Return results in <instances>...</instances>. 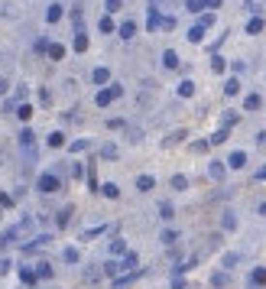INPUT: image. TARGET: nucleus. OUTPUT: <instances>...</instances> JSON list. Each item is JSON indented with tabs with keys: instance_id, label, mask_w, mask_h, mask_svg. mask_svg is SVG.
<instances>
[{
	"instance_id": "a19ab883",
	"label": "nucleus",
	"mask_w": 266,
	"mask_h": 289,
	"mask_svg": "<svg viewBox=\"0 0 266 289\" xmlns=\"http://www.w3.org/2000/svg\"><path fill=\"white\" fill-rule=\"evenodd\" d=\"M101 32H114V20H110V16L101 20Z\"/></svg>"
},
{
	"instance_id": "aec40b11",
	"label": "nucleus",
	"mask_w": 266,
	"mask_h": 289,
	"mask_svg": "<svg viewBox=\"0 0 266 289\" xmlns=\"http://www.w3.org/2000/svg\"><path fill=\"white\" fill-rule=\"evenodd\" d=\"M46 20H49V23H59V20H62V7H59V3H52V7H49V13H46Z\"/></svg>"
},
{
	"instance_id": "dca6fc26",
	"label": "nucleus",
	"mask_w": 266,
	"mask_h": 289,
	"mask_svg": "<svg viewBox=\"0 0 266 289\" xmlns=\"http://www.w3.org/2000/svg\"><path fill=\"white\" fill-rule=\"evenodd\" d=\"M260 104H263V97H260V95H247V101H244L247 111H260Z\"/></svg>"
},
{
	"instance_id": "bb28decb",
	"label": "nucleus",
	"mask_w": 266,
	"mask_h": 289,
	"mask_svg": "<svg viewBox=\"0 0 266 289\" xmlns=\"http://www.w3.org/2000/svg\"><path fill=\"white\" fill-rule=\"evenodd\" d=\"M65 263H78V247H65Z\"/></svg>"
},
{
	"instance_id": "f704fd0d",
	"label": "nucleus",
	"mask_w": 266,
	"mask_h": 289,
	"mask_svg": "<svg viewBox=\"0 0 266 289\" xmlns=\"http://www.w3.org/2000/svg\"><path fill=\"white\" fill-rule=\"evenodd\" d=\"M224 283H227V273H214V276H211V286H218V289H221Z\"/></svg>"
},
{
	"instance_id": "2f4dec72",
	"label": "nucleus",
	"mask_w": 266,
	"mask_h": 289,
	"mask_svg": "<svg viewBox=\"0 0 266 289\" xmlns=\"http://www.w3.org/2000/svg\"><path fill=\"white\" fill-rule=\"evenodd\" d=\"M172 189H188V179L185 176H172Z\"/></svg>"
},
{
	"instance_id": "72a5a7b5",
	"label": "nucleus",
	"mask_w": 266,
	"mask_h": 289,
	"mask_svg": "<svg viewBox=\"0 0 266 289\" xmlns=\"http://www.w3.org/2000/svg\"><path fill=\"white\" fill-rule=\"evenodd\" d=\"M62 143H65V137L59 133V130H55V133H49V146H62Z\"/></svg>"
},
{
	"instance_id": "c9c22d12",
	"label": "nucleus",
	"mask_w": 266,
	"mask_h": 289,
	"mask_svg": "<svg viewBox=\"0 0 266 289\" xmlns=\"http://www.w3.org/2000/svg\"><path fill=\"white\" fill-rule=\"evenodd\" d=\"M237 260H240L237 254H224V267H227V270H231V267H237Z\"/></svg>"
},
{
	"instance_id": "c03bdc74",
	"label": "nucleus",
	"mask_w": 266,
	"mask_h": 289,
	"mask_svg": "<svg viewBox=\"0 0 266 289\" xmlns=\"http://www.w3.org/2000/svg\"><path fill=\"white\" fill-rule=\"evenodd\" d=\"M159 30H175V20H172V16H162V23H159Z\"/></svg>"
},
{
	"instance_id": "20e7f679",
	"label": "nucleus",
	"mask_w": 266,
	"mask_h": 289,
	"mask_svg": "<svg viewBox=\"0 0 266 289\" xmlns=\"http://www.w3.org/2000/svg\"><path fill=\"white\" fill-rule=\"evenodd\" d=\"M120 270H140V257L133 254V250H127V254H120Z\"/></svg>"
},
{
	"instance_id": "412c9836",
	"label": "nucleus",
	"mask_w": 266,
	"mask_h": 289,
	"mask_svg": "<svg viewBox=\"0 0 266 289\" xmlns=\"http://www.w3.org/2000/svg\"><path fill=\"white\" fill-rule=\"evenodd\" d=\"M75 52H88V36H85V32L75 36Z\"/></svg>"
},
{
	"instance_id": "393cba45",
	"label": "nucleus",
	"mask_w": 266,
	"mask_h": 289,
	"mask_svg": "<svg viewBox=\"0 0 266 289\" xmlns=\"http://www.w3.org/2000/svg\"><path fill=\"white\" fill-rule=\"evenodd\" d=\"M20 143L26 146V150H30L32 143H36V133H32V130H23V133H20Z\"/></svg>"
},
{
	"instance_id": "79ce46f5",
	"label": "nucleus",
	"mask_w": 266,
	"mask_h": 289,
	"mask_svg": "<svg viewBox=\"0 0 266 289\" xmlns=\"http://www.w3.org/2000/svg\"><path fill=\"white\" fill-rule=\"evenodd\" d=\"M124 7V0H107V13H117Z\"/></svg>"
},
{
	"instance_id": "39448f33",
	"label": "nucleus",
	"mask_w": 266,
	"mask_h": 289,
	"mask_svg": "<svg viewBox=\"0 0 266 289\" xmlns=\"http://www.w3.org/2000/svg\"><path fill=\"white\" fill-rule=\"evenodd\" d=\"M227 166H231V169H244V166H247V153L244 150H234L231 156H227Z\"/></svg>"
},
{
	"instance_id": "4468645a",
	"label": "nucleus",
	"mask_w": 266,
	"mask_h": 289,
	"mask_svg": "<svg viewBox=\"0 0 266 289\" xmlns=\"http://www.w3.org/2000/svg\"><path fill=\"white\" fill-rule=\"evenodd\" d=\"M153 185H156V179H153V176H140V179H137V189H140V192H149Z\"/></svg>"
},
{
	"instance_id": "a211bd4d",
	"label": "nucleus",
	"mask_w": 266,
	"mask_h": 289,
	"mask_svg": "<svg viewBox=\"0 0 266 289\" xmlns=\"http://www.w3.org/2000/svg\"><path fill=\"white\" fill-rule=\"evenodd\" d=\"M110 254H114V257H120V254H127V244H124L120 237H114V241H110Z\"/></svg>"
},
{
	"instance_id": "c85d7f7f",
	"label": "nucleus",
	"mask_w": 266,
	"mask_h": 289,
	"mask_svg": "<svg viewBox=\"0 0 266 289\" xmlns=\"http://www.w3.org/2000/svg\"><path fill=\"white\" fill-rule=\"evenodd\" d=\"M159 214L166 218V221H172V214H175V208H172L169 202H162V205H159Z\"/></svg>"
},
{
	"instance_id": "9b49d317",
	"label": "nucleus",
	"mask_w": 266,
	"mask_h": 289,
	"mask_svg": "<svg viewBox=\"0 0 266 289\" xmlns=\"http://www.w3.org/2000/svg\"><path fill=\"white\" fill-rule=\"evenodd\" d=\"M250 283H253V286H266V270L256 267L253 273H250Z\"/></svg>"
},
{
	"instance_id": "603ef678",
	"label": "nucleus",
	"mask_w": 266,
	"mask_h": 289,
	"mask_svg": "<svg viewBox=\"0 0 266 289\" xmlns=\"http://www.w3.org/2000/svg\"><path fill=\"white\" fill-rule=\"evenodd\" d=\"M7 88H10V81H7V78H0V95H3Z\"/></svg>"
},
{
	"instance_id": "37998d69",
	"label": "nucleus",
	"mask_w": 266,
	"mask_h": 289,
	"mask_svg": "<svg viewBox=\"0 0 266 289\" xmlns=\"http://www.w3.org/2000/svg\"><path fill=\"white\" fill-rule=\"evenodd\" d=\"M224 140H227V127H221V130H218V133L211 137V143H224Z\"/></svg>"
},
{
	"instance_id": "2eb2a0df",
	"label": "nucleus",
	"mask_w": 266,
	"mask_h": 289,
	"mask_svg": "<svg viewBox=\"0 0 266 289\" xmlns=\"http://www.w3.org/2000/svg\"><path fill=\"white\" fill-rule=\"evenodd\" d=\"M204 32H208V30H204V26H198V23H195L192 30H188V39H192V43H202V39H204Z\"/></svg>"
},
{
	"instance_id": "f03ea898",
	"label": "nucleus",
	"mask_w": 266,
	"mask_h": 289,
	"mask_svg": "<svg viewBox=\"0 0 266 289\" xmlns=\"http://www.w3.org/2000/svg\"><path fill=\"white\" fill-rule=\"evenodd\" d=\"M62 189V182H59V176H52V172H46V176H39V192H59Z\"/></svg>"
},
{
	"instance_id": "4c0bfd02",
	"label": "nucleus",
	"mask_w": 266,
	"mask_h": 289,
	"mask_svg": "<svg viewBox=\"0 0 266 289\" xmlns=\"http://www.w3.org/2000/svg\"><path fill=\"white\" fill-rule=\"evenodd\" d=\"M211 68H214V72H224L227 65H224V59H221V55H214V59H211Z\"/></svg>"
},
{
	"instance_id": "a18cd8bd",
	"label": "nucleus",
	"mask_w": 266,
	"mask_h": 289,
	"mask_svg": "<svg viewBox=\"0 0 266 289\" xmlns=\"http://www.w3.org/2000/svg\"><path fill=\"white\" fill-rule=\"evenodd\" d=\"M231 124H237V114H231V111H227V114H224V127H231Z\"/></svg>"
},
{
	"instance_id": "b1692460",
	"label": "nucleus",
	"mask_w": 266,
	"mask_h": 289,
	"mask_svg": "<svg viewBox=\"0 0 266 289\" xmlns=\"http://www.w3.org/2000/svg\"><path fill=\"white\" fill-rule=\"evenodd\" d=\"M55 221H59V227H65V225H68V221H72V208L65 205L62 211H59V218H55Z\"/></svg>"
},
{
	"instance_id": "4be33fe9",
	"label": "nucleus",
	"mask_w": 266,
	"mask_h": 289,
	"mask_svg": "<svg viewBox=\"0 0 266 289\" xmlns=\"http://www.w3.org/2000/svg\"><path fill=\"white\" fill-rule=\"evenodd\" d=\"M195 95V81H182L179 85V97H192Z\"/></svg>"
},
{
	"instance_id": "6e6552de",
	"label": "nucleus",
	"mask_w": 266,
	"mask_h": 289,
	"mask_svg": "<svg viewBox=\"0 0 266 289\" xmlns=\"http://www.w3.org/2000/svg\"><path fill=\"white\" fill-rule=\"evenodd\" d=\"M91 81H94V85H107V81H110V72H107V68H94V72H91Z\"/></svg>"
},
{
	"instance_id": "0eeeda50",
	"label": "nucleus",
	"mask_w": 266,
	"mask_h": 289,
	"mask_svg": "<svg viewBox=\"0 0 266 289\" xmlns=\"http://www.w3.org/2000/svg\"><path fill=\"white\" fill-rule=\"evenodd\" d=\"M159 241H162V244H166V247H172V244H175V241H179V231H175V227H166V231H162V234H159Z\"/></svg>"
},
{
	"instance_id": "8fccbe9b",
	"label": "nucleus",
	"mask_w": 266,
	"mask_h": 289,
	"mask_svg": "<svg viewBox=\"0 0 266 289\" xmlns=\"http://www.w3.org/2000/svg\"><path fill=\"white\" fill-rule=\"evenodd\" d=\"M172 289H185V283H182V276H175V279H172Z\"/></svg>"
},
{
	"instance_id": "7c9ffc66",
	"label": "nucleus",
	"mask_w": 266,
	"mask_h": 289,
	"mask_svg": "<svg viewBox=\"0 0 266 289\" xmlns=\"http://www.w3.org/2000/svg\"><path fill=\"white\" fill-rule=\"evenodd\" d=\"M16 114H20V120H30L32 117V107L30 104H20V107H16Z\"/></svg>"
},
{
	"instance_id": "864d4df0",
	"label": "nucleus",
	"mask_w": 266,
	"mask_h": 289,
	"mask_svg": "<svg viewBox=\"0 0 266 289\" xmlns=\"http://www.w3.org/2000/svg\"><path fill=\"white\" fill-rule=\"evenodd\" d=\"M263 179H266V166H263L260 172H256V182H263Z\"/></svg>"
},
{
	"instance_id": "f3484780",
	"label": "nucleus",
	"mask_w": 266,
	"mask_h": 289,
	"mask_svg": "<svg viewBox=\"0 0 266 289\" xmlns=\"http://www.w3.org/2000/svg\"><path fill=\"white\" fill-rule=\"evenodd\" d=\"M263 26H266V23L260 20V16H253V20L247 23V32H250V36H256V32H263Z\"/></svg>"
},
{
	"instance_id": "6ab92c4d",
	"label": "nucleus",
	"mask_w": 266,
	"mask_h": 289,
	"mask_svg": "<svg viewBox=\"0 0 266 289\" xmlns=\"http://www.w3.org/2000/svg\"><path fill=\"white\" fill-rule=\"evenodd\" d=\"M237 91H240V81H237V78H227V85H224V95H227V97H234Z\"/></svg>"
},
{
	"instance_id": "58836bf2",
	"label": "nucleus",
	"mask_w": 266,
	"mask_h": 289,
	"mask_svg": "<svg viewBox=\"0 0 266 289\" xmlns=\"http://www.w3.org/2000/svg\"><path fill=\"white\" fill-rule=\"evenodd\" d=\"M104 195H107V198H117V195H120V189H117V185H110V182H107V185H104Z\"/></svg>"
},
{
	"instance_id": "f8f14e48",
	"label": "nucleus",
	"mask_w": 266,
	"mask_h": 289,
	"mask_svg": "<svg viewBox=\"0 0 266 289\" xmlns=\"http://www.w3.org/2000/svg\"><path fill=\"white\" fill-rule=\"evenodd\" d=\"M159 23H162V16L153 7H149V16H146V30H159Z\"/></svg>"
},
{
	"instance_id": "423d86ee",
	"label": "nucleus",
	"mask_w": 266,
	"mask_h": 289,
	"mask_svg": "<svg viewBox=\"0 0 266 289\" xmlns=\"http://www.w3.org/2000/svg\"><path fill=\"white\" fill-rule=\"evenodd\" d=\"M32 273H36V279H52V267H49L46 260H39V263H36V270H32Z\"/></svg>"
},
{
	"instance_id": "f257e3e1",
	"label": "nucleus",
	"mask_w": 266,
	"mask_h": 289,
	"mask_svg": "<svg viewBox=\"0 0 266 289\" xmlns=\"http://www.w3.org/2000/svg\"><path fill=\"white\" fill-rule=\"evenodd\" d=\"M120 95H124V88H120V85H110V88H104V91H97L94 104H97V107H107L114 97H120Z\"/></svg>"
},
{
	"instance_id": "49530a36",
	"label": "nucleus",
	"mask_w": 266,
	"mask_h": 289,
	"mask_svg": "<svg viewBox=\"0 0 266 289\" xmlns=\"http://www.w3.org/2000/svg\"><path fill=\"white\" fill-rule=\"evenodd\" d=\"M192 150H195V153H204V150H208V140H198V143H195Z\"/></svg>"
},
{
	"instance_id": "e433bc0d",
	"label": "nucleus",
	"mask_w": 266,
	"mask_h": 289,
	"mask_svg": "<svg viewBox=\"0 0 266 289\" xmlns=\"http://www.w3.org/2000/svg\"><path fill=\"white\" fill-rule=\"evenodd\" d=\"M198 26H204V30H211V26H214V16H211V13H204L202 20H198Z\"/></svg>"
},
{
	"instance_id": "9d476101",
	"label": "nucleus",
	"mask_w": 266,
	"mask_h": 289,
	"mask_svg": "<svg viewBox=\"0 0 266 289\" xmlns=\"http://www.w3.org/2000/svg\"><path fill=\"white\" fill-rule=\"evenodd\" d=\"M162 65H166V68H179V55L172 52V49H166V52H162Z\"/></svg>"
},
{
	"instance_id": "5fc2aeb1",
	"label": "nucleus",
	"mask_w": 266,
	"mask_h": 289,
	"mask_svg": "<svg viewBox=\"0 0 266 289\" xmlns=\"http://www.w3.org/2000/svg\"><path fill=\"white\" fill-rule=\"evenodd\" d=\"M260 214H263V218H266V202H263V205H260Z\"/></svg>"
},
{
	"instance_id": "a878e982",
	"label": "nucleus",
	"mask_w": 266,
	"mask_h": 289,
	"mask_svg": "<svg viewBox=\"0 0 266 289\" xmlns=\"http://www.w3.org/2000/svg\"><path fill=\"white\" fill-rule=\"evenodd\" d=\"M20 279L26 283V286H36V273H32V270H26V267L20 270Z\"/></svg>"
},
{
	"instance_id": "09e8293b",
	"label": "nucleus",
	"mask_w": 266,
	"mask_h": 289,
	"mask_svg": "<svg viewBox=\"0 0 266 289\" xmlns=\"http://www.w3.org/2000/svg\"><path fill=\"white\" fill-rule=\"evenodd\" d=\"M3 273H10V260H0V276Z\"/></svg>"
},
{
	"instance_id": "de8ad7c7",
	"label": "nucleus",
	"mask_w": 266,
	"mask_h": 289,
	"mask_svg": "<svg viewBox=\"0 0 266 289\" xmlns=\"http://www.w3.org/2000/svg\"><path fill=\"white\" fill-rule=\"evenodd\" d=\"M0 205H3V208H13V198H10L7 192H3V195H0Z\"/></svg>"
},
{
	"instance_id": "cd10ccee",
	"label": "nucleus",
	"mask_w": 266,
	"mask_h": 289,
	"mask_svg": "<svg viewBox=\"0 0 266 289\" xmlns=\"http://www.w3.org/2000/svg\"><path fill=\"white\" fill-rule=\"evenodd\" d=\"M104 273H107V276H120V263L107 260V263H104Z\"/></svg>"
},
{
	"instance_id": "c756f323",
	"label": "nucleus",
	"mask_w": 266,
	"mask_h": 289,
	"mask_svg": "<svg viewBox=\"0 0 266 289\" xmlns=\"http://www.w3.org/2000/svg\"><path fill=\"white\" fill-rule=\"evenodd\" d=\"M185 7H188L192 13H202L204 10V0H185Z\"/></svg>"
},
{
	"instance_id": "7ed1b4c3",
	"label": "nucleus",
	"mask_w": 266,
	"mask_h": 289,
	"mask_svg": "<svg viewBox=\"0 0 266 289\" xmlns=\"http://www.w3.org/2000/svg\"><path fill=\"white\" fill-rule=\"evenodd\" d=\"M208 176H211L214 182H221L224 176H227V166H224L221 160H211V162H208Z\"/></svg>"
},
{
	"instance_id": "5701e85b",
	"label": "nucleus",
	"mask_w": 266,
	"mask_h": 289,
	"mask_svg": "<svg viewBox=\"0 0 266 289\" xmlns=\"http://www.w3.org/2000/svg\"><path fill=\"white\" fill-rule=\"evenodd\" d=\"M101 156H104V160H117V146H114V143H104V146H101Z\"/></svg>"
},
{
	"instance_id": "1a4fd4ad",
	"label": "nucleus",
	"mask_w": 266,
	"mask_h": 289,
	"mask_svg": "<svg viewBox=\"0 0 266 289\" xmlns=\"http://www.w3.org/2000/svg\"><path fill=\"white\" fill-rule=\"evenodd\" d=\"M120 36H124V39H133V36H137V23H133V20L120 23Z\"/></svg>"
},
{
	"instance_id": "ddd939ff",
	"label": "nucleus",
	"mask_w": 266,
	"mask_h": 289,
	"mask_svg": "<svg viewBox=\"0 0 266 289\" xmlns=\"http://www.w3.org/2000/svg\"><path fill=\"white\" fill-rule=\"evenodd\" d=\"M221 225H224V231H234V227H237V214L234 211H224Z\"/></svg>"
},
{
	"instance_id": "473e14b6",
	"label": "nucleus",
	"mask_w": 266,
	"mask_h": 289,
	"mask_svg": "<svg viewBox=\"0 0 266 289\" xmlns=\"http://www.w3.org/2000/svg\"><path fill=\"white\" fill-rule=\"evenodd\" d=\"M88 146H91V143H88V140H75V143H72V153H85Z\"/></svg>"
},
{
	"instance_id": "3c124183",
	"label": "nucleus",
	"mask_w": 266,
	"mask_h": 289,
	"mask_svg": "<svg viewBox=\"0 0 266 289\" xmlns=\"http://www.w3.org/2000/svg\"><path fill=\"white\" fill-rule=\"evenodd\" d=\"M204 7H211V10H218V7H221V0H204Z\"/></svg>"
},
{
	"instance_id": "ea45409f",
	"label": "nucleus",
	"mask_w": 266,
	"mask_h": 289,
	"mask_svg": "<svg viewBox=\"0 0 266 289\" xmlns=\"http://www.w3.org/2000/svg\"><path fill=\"white\" fill-rule=\"evenodd\" d=\"M49 55H52V59H62V55H65V46H49Z\"/></svg>"
}]
</instances>
